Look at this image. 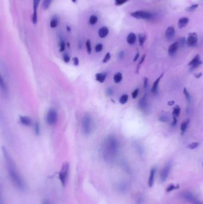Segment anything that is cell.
<instances>
[{
  "instance_id": "cell-1",
  "label": "cell",
  "mask_w": 203,
  "mask_h": 204,
  "mask_svg": "<svg viewBox=\"0 0 203 204\" xmlns=\"http://www.w3.org/2000/svg\"><path fill=\"white\" fill-rule=\"evenodd\" d=\"M3 153L6 162L7 172L12 182L18 190L22 191H25L26 189V183L19 172L13 159L9 156L6 149H3Z\"/></svg>"
},
{
  "instance_id": "cell-2",
  "label": "cell",
  "mask_w": 203,
  "mask_h": 204,
  "mask_svg": "<svg viewBox=\"0 0 203 204\" xmlns=\"http://www.w3.org/2000/svg\"><path fill=\"white\" fill-rule=\"evenodd\" d=\"M119 141L116 137L110 136L104 141L103 146V157L108 163H112L117 155Z\"/></svg>"
},
{
  "instance_id": "cell-3",
  "label": "cell",
  "mask_w": 203,
  "mask_h": 204,
  "mask_svg": "<svg viewBox=\"0 0 203 204\" xmlns=\"http://www.w3.org/2000/svg\"><path fill=\"white\" fill-rule=\"evenodd\" d=\"M93 129V121L90 115H86L82 121V130L85 135L91 134Z\"/></svg>"
},
{
  "instance_id": "cell-4",
  "label": "cell",
  "mask_w": 203,
  "mask_h": 204,
  "mask_svg": "<svg viewBox=\"0 0 203 204\" xmlns=\"http://www.w3.org/2000/svg\"><path fill=\"white\" fill-rule=\"evenodd\" d=\"M69 171H70L69 163L68 162L64 163L63 165L59 174L60 181L63 186H65L67 182L69 175Z\"/></svg>"
},
{
  "instance_id": "cell-5",
  "label": "cell",
  "mask_w": 203,
  "mask_h": 204,
  "mask_svg": "<svg viewBox=\"0 0 203 204\" xmlns=\"http://www.w3.org/2000/svg\"><path fill=\"white\" fill-rule=\"evenodd\" d=\"M180 197L191 204H203L192 193L189 191H183L180 193Z\"/></svg>"
},
{
  "instance_id": "cell-6",
  "label": "cell",
  "mask_w": 203,
  "mask_h": 204,
  "mask_svg": "<svg viewBox=\"0 0 203 204\" xmlns=\"http://www.w3.org/2000/svg\"><path fill=\"white\" fill-rule=\"evenodd\" d=\"M57 119H58V115L56 110L53 109H50L48 112L47 117H46L47 123L50 125H53L57 122Z\"/></svg>"
},
{
  "instance_id": "cell-7",
  "label": "cell",
  "mask_w": 203,
  "mask_h": 204,
  "mask_svg": "<svg viewBox=\"0 0 203 204\" xmlns=\"http://www.w3.org/2000/svg\"><path fill=\"white\" fill-rule=\"evenodd\" d=\"M131 16L137 19H150L152 18V14L147 11H136L132 13Z\"/></svg>"
},
{
  "instance_id": "cell-8",
  "label": "cell",
  "mask_w": 203,
  "mask_h": 204,
  "mask_svg": "<svg viewBox=\"0 0 203 204\" xmlns=\"http://www.w3.org/2000/svg\"><path fill=\"white\" fill-rule=\"evenodd\" d=\"M170 169H171V165L168 164V165H166L161 170L160 173V180L161 181V182L166 181V180H167L168 175L170 173Z\"/></svg>"
},
{
  "instance_id": "cell-9",
  "label": "cell",
  "mask_w": 203,
  "mask_h": 204,
  "mask_svg": "<svg viewBox=\"0 0 203 204\" xmlns=\"http://www.w3.org/2000/svg\"><path fill=\"white\" fill-rule=\"evenodd\" d=\"M129 188V184L127 181H120L116 186V189L118 191L122 193H125L126 192Z\"/></svg>"
},
{
  "instance_id": "cell-10",
  "label": "cell",
  "mask_w": 203,
  "mask_h": 204,
  "mask_svg": "<svg viewBox=\"0 0 203 204\" xmlns=\"http://www.w3.org/2000/svg\"><path fill=\"white\" fill-rule=\"evenodd\" d=\"M41 0H33L34 2V13L32 16V22L34 24H37L38 21V16H37V9L40 4Z\"/></svg>"
},
{
  "instance_id": "cell-11",
  "label": "cell",
  "mask_w": 203,
  "mask_h": 204,
  "mask_svg": "<svg viewBox=\"0 0 203 204\" xmlns=\"http://www.w3.org/2000/svg\"><path fill=\"white\" fill-rule=\"evenodd\" d=\"M186 43L188 46L190 47H193L195 46L197 43V37L195 33L191 34L189 36L186 40Z\"/></svg>"
},
{
  "instance_id": "cell-12",
  "label": "cell",
  "mask_w": 203,
  "mask_h": 204,
  "mask_svg": "<svg viewBox=\"0 0 203 204\" xmlns=\"http://www.w3.org/2000/svg\"><path fill=\"white\" fill-rule=\"evenodd\" d=\"M139 109L142 111H146L147 108V94H145L142 99L139 100L138 103Z\"/></svg>"
},
{
  "instance_id": "cell-13",
  "label": "cell",
  "mask_w": 203,
  "mask_h": 204,
  "mask_svg": "<svg viewBox=\"0 0 203 204\" xmlns=\"http://www.w3.org/2000/svg\"><path fill=\"white\" fill-rule=\"evenodd\" d=\"M155 172H156V169L155 168H152L151 170L150 171V176H149V178H148V186L150 187H151L153 184H154V177H155Z\"/></svg>"
},
{
  "instance_id": "cell-14",
  "label": "cell",
  "mask_w": 203,
  "mask_h": 204,
  "mask_svg": "<svg viewBox=\"0 0 203 204\" xmlns=\"http://www.w3.org/2000/svg\"><path fill=\"white\" fill-rule=\"evenodd\" d=\"M174 33H175V30H174V28H173L172 27H169L166 29V31L165 33V36L167 38V39L171 40L173 37V36L174 35Z\"/></svg>"
},
{
  "instance_id": "cell-15",
  "label": "cell",
  "mask_w": 203,
  "mask_h": 204,
  "mask_svg": "<svg viewBox=\"0 0 203 204\" xmlns=\"http://www.w3.org/2000/svg\"><path fill=\"white\" fill-rule=\"evenodd\" d=\"M179 46V44L177 42L174 43L173 44H172L169 48L168 49V53L170 55H173L176 51L177 50Z\"/></svg>"
},
{
  "instance_id": "cell-16",
  "label": "cell",
  "mask_w": 203,
  "mask_h": 204,
  "mask_svg": "<svg viewBox=\"0 0 203 204\" xmlns=\"http://www.w3.org/2000/svg\"><path fill=\"white\" fill-rule=\"evenodd\" d=\"M20 122L24 125L30 126L32 124V120L28 116H20Z\"/></svg>"
},
{
  "instance_id": "cell-17",
  "label": "cell",
  "mask_w": 203,
  "mask_h": 204,
  "mask_svg": "<svg viewBox=\"0 0 203 204\" xmlns=\"http://www.w3.org/2000/svg\"><path fill=\"white\" fill-rule=\"evenodd\" d=\"M108 32H109L108 29L106 27H103L99 29L98 35L100 38H105L108 35Z\"/></svg>"
},
{
  "instance_id": "cell-18",
  "label": "cell",
  "mask_w": 203,
  "mask_h": 204,
  "mask_svg": "<svg viewBox=\"0 0 203 204\" xmlns=\"http://www.w3.org/2000/svg\"><path fill=\"white\" fill-rule=\"evenodd\" d=\"M163 75V74H161V75L154 81L153 85H152V89H151V91L153 93H156L158 91V84H159V82L162 78Z\"/></svg>"
},
{
  "instance_id": "cell-19",
  "label": "cell",
  "mask_w": 203,
  "mask_h": 204,
  "mask_svg": "<svg viewBox=\"0 0 203 204\" xmlns=\"http://www.w3.org/2000/svg\"><path fill=\"white\" fill-rule=\"evenodd\" d=\"M106 77H107L106 73H98V74H97L95 75L96 80L100 83H103L105 81Z\"/></svg>"
},
{
  "instance_id": "cell-20",
  "label": "cell",
  "mask_w": 203,
  "mask_h": 204,
  "mask_svg": "<svg viewBox=\"0 0 203 204\" xmlns=\"http://www.w3.org/2000/svg\"><path fill=\"white\" fill-rule=\"evenodd\" d=\"M136 40V35L133 33H130L127 37V42L128 44L132 45L134 44Z\"/></svg>"
},
{
  "instance_id": "cell-21",
  "label": "cell",
  "mask_w": 203,
  "mask_h": 204,
  "mask_svg": "<svg viewBox=\"0 0 203 204\" xmlns=\"http://www.w3.org/2000/svg\"><path fill=\"white\" fill-rule=\"evenodd\" d=\"M0 86H1V89L2 90V91L3 92V93L5 94V96L8 94V88L7 87L6 84V83L4 81V80L3 78L2 77H1V78H0Z\"/></svg>"
},
{
  "instance_id": "cell-22",
  "label": "cell",
  "mask_w": 203,
  "mask_h": 204,
  "mask_svg": "<svg viewBox=\"0 0 203 204\" xmlns=\"http://www.w3.org/2000/svg\"><path fill=\"white\" fill-rule=\"evenodd\" d=\"M189 22V19L188 18H182L179 19L178 22V27L179 28H184L187 25Z\"/></svg>"
},
{
  "instance_id": "cell-23",
  "label": "cell",
  "mask_w": 203,
  "mask_h": 204,
  "mask_svg": "<svg viewBox=\"0 0 203 204\" xmlns=\"http://www.w3.org/2000/svg\"><path fill=\"white\" fill-rule=\"evenodd\" d=\"M59 19L57 16H53L52 19L51 20V22H50L51 28H56L59 24Z\"/></svg>"
},
{
  "instance_id": "cell-24",
  "label": "cell",
  "mask_w": 203,
  "mask_h": 204,
  "mask_svg": "<svg viewBox=\"0 0 203 204\" xmlns=\"http://www.w3.org/2000/svg\"><path fill=\"white\" fill-rule=\"evenodd\" d=\"M122 78H123V77H122V75L121 73L120 72H118L117 74H116L113 77V80H114V81L116 83V84H118L119 82H121V81L122 80Z\"/></svg>"
},
{
  "instance_id": "cell-25",
  "label": "cell",
  "mask_w": 203,
  "mask_h": 204,
  "mask_svg": "<svg viewBox=\"0 0 203 204\" xmlns=\"http://www.w3.org/2000/svg\"><path fill=\"white\" fill-rule=\"evenodd\" d=\"M180 113V108L179 106H176L173 109V111L172 112V115L173 116L177 118L179 116Z\"/></svg>"
},
{
  "instance_id": "cell-26",
  "label": "cell",
  "mask_w": 203,
  "mask_h": 204,
  "mask_svg": "<svg viewBox=\"0 0 203 204\" xmlns=\"http://www.w3.org/2000/svg\"><path fill=\"white\" fill-rule=\"evenodd\" d=\"M189 119H186V121H184L182 122L181 125H180V130L182 131V132H184L185 131L186 129L188 127V125L189 124Z\"/></svg>"
},
{
  "instance_id": "cell-27",
  "label": "cell",
  "mask_w": 203,
  "mask_h": 204,
  "mask_svg": "<svg viewBox=\"0 0 203 204\" xmlns=\"http://www.w3.org/2000/svg\"><path fill=\"white\" fill-rule=\"evenodd\" d=\"M200 61V59H199V56L198 54H197L196 56H195L192 60L189 63V66H192L196 63H197L198 62H199Z\"/></svg>"
},
{
  "instance_id": "cell-28",
  "label": "cell",
  "mask_w": 203,
  "mask_h": 204,
  "mask_svg": "<svg viewBox=\"0 0 203 204\" xmlns=\"http://www.w3.org/2000/svg\"><path fill=\"white\" fill-rule=\"evenodd\" d=\"M53 0H44L43 3V7L44 10H47L49 8V7L51 5V2Z\"/></svg>"
},
{
  "instance_id": "cell-29",
  "label": "cell",
  "mask_w": 203,
  "mask_h": 204,
  "mask_svg": "<svg viewBox=\"0 0 203 204\" xmlns=\"http://www.w3.org/2000/svg\"><path fill=\"white\" fill-rule=\"evenodd\" d=\"M146 40V35L145 34H139V43L140 46H143V44L145 43V41Z\"/></svg>"
},
{
  "instance_id": "cell-30",
  "label": "cell",
  "mask_w": 203,
  "mask_h": 204,
  "mask_svg": "<svg viewBox=\"0 0 203 204\" xmlns=\"http://www.w3.org/2000/svg\"><path fill=\"white\" fill-rule=\"evenodd\" d=\"M98 21V18L95 15H92L89 20V23L91 25H95Z\"/></svg>"
},
{
  "instance_id": "cell-31",
  "label": "cell",
  "mask_w": 203,
  "mask_h": 204,
  "mask_svg": "<svg viewBox=\"0 0 203 204\" xmlns=\"http://www.w3.org/2000/svg\"><path fill=\"white\" fill-rule=\"evenodd\" d=\"M128 100V96L127 94H123L119 99V102L121 104H125Z\"/></svg>"
},
{
  "instance_id": "cell-32",
  "label": "cell",
  "mask_w": 203,
  "mask_h": 204,
  "mask_svg": "<svg viewBox=\"0 0 203 204\" xmlns=\"http://www.w3.org/2000/svg\"><path fill=\"white\" fill-rule=\"evenodd\" d=\"M178 188H179V185H177V186H175L174 184H170L168 186V187L166 189V191L167 192H170L172 190H174L175 189H177Z\"/></svg>"
},
{
  "instance_id": "cell-33",
  "label": "cell",
  "mask_w": 203,
  "mask_h": 204,
  "mask_svg": "<svg viewBox=\"0 0 203 204\" xmlns=\"http://www.w3.org/2000/svg\"><path fill=\"white\" fill-rule=\"evenodd\" d=\"M86 47L88 53L89 54H90L91 53V52H92V47H91V41L89 40H87V41L86 43Z\"/></svg>"
},
{
  "instance_id": "cell-34",
  "label": "cell",
  "mask_w": 203,
  "mask_h": 204,
  "mask_svg": "<svg viewBox=\"0 0 203 204\" xmlns=\"http://www.w3.org/2000/svg\"><path fill=\"white\" fill-rule=\"evenodd\" d=\"M115 1V4L116 6H122L123 4H124L125 3H126L127 1H128L129 0H114Z\"/></svg>"
},
{
  "instance_id": "cell-35",
  "label": "cell",
  "mask_w": 203,
  "mask_h": 204,
  "mask_svg": "<svg viewBox=\"0 0 203 204\" xmlns=\"http://www.w3.org/2000/svg\"><path fill=\"white\" fill-rule=\"evenodd\" d=\"M35 132L37 136L40 135V127L38 122H36L35 124Z\"/></svg>"
},
{
  "instance_id": "cell-36",
  "label": "cell",
  "mask_w": 203,
  "mask_h": 204,
  "mask_svg": "<svg viewBox=\"0 0 203 204\" xmlns=\"http://www.w3.org/2000/svg\"><path fill=\"white\" fill-rule=\"evenodd\" d=\"M198 146H199V143L194 142V143H192L189 144L188 146V148H189L190 149H194L196 148Z\"/></svg>"
},
{
  "instance_id": "cell-37",
  "label": "cell",
  "mask_w": 203,
  "mask_h": 204,
  "mask_svg": "<svg viewBox=\"0 0 203 204\" xmlns=\"http://www.w3.org/2000/svg\"><path fill=\"white\" fill-rule=\"evenodd\" d=\"M198 7V4H193L192 6H191L190 7H188L186 10L188 11V12H192L193 10H195L197 7Z\"/></svg>"
},
{
  "instance_id": "cell-38",
  "label": "cell",
  "mask_w": 203,
  "mask_h": 204,
  "mask_svg": "<svg viewBox=\"0 0 203 204\" xmlns=\"http://www.w3.org/2000/svg\"><path fill=\"white\" fill-rule=\"evenodd\" d=\"M110 59H111V54L110 53H107L106 54V55L105 56V57H104L103 62V63H107L110 60Z\"/></svg>"
},
{
  "instance_id": "cell-39",
  "label": "cell",
  "mask_w": 203,
  "mask_h": 204,
  "mask_svg": "<svg viewBox=\"0 0 203 204\" xmlns=\"http://www.w3.org/2000/svg\"><path fill=\"white\" fill-rule=\"evenodd\" d=\"M65 50V43L63 40L60 41V52H62L64 51Z\"/></svg>"
},
{
  "instance_id": "cell-40",
  "label": "cell",
  "mask_w": 203,
  "mask_h": 204,
  "mask_svg": "<svg viewBox=\"0 0 203 204\" xmlns=\"http://www.w3.org/2000/svg\"><path fill=\"white\" fill-rule=\"evenodd\" d=\"M183 94H185L186 100L189 102H190V95H189V92L187 91V90H186V88H185L184 90H183Z\"/></svg>"
},
{
  "instance_id": "cell-41",
  "label": "cell",
  "mask_w": 203,
  "mask_h": 204,
  "mask_svg": "<svg viewBox=\"0 0 203 204\" xmlns=\"http://www.w3.org/2000/svg\"><path fill=\"white\" fill-rule=\"evenodd\" d=\"M103 44H98L95 46V51H96V52L99 53V52H101L102 50H103Z\"/></svg>"
},
{
  "instance_id": "cell-42",
  "label": "cell",
  "mask_w": 203,
  "mask_h": 204,
  "mask_svg": "<svg viewBox=\"0 0 203 204\" xmlns=\"http://www.w3.org/2000/svg\"><path fill=\"white\" fill-rule=\"evenodd\" d=\"M63 60L65 63H69L70 60V58L67 54H64L63 55Z\"/></svg>"
},
{
  "instance_id": "cell-43",
  "label": "cell",
  "mask_w": 203,
  "mask_h": 204,
  "mask_svg": "<svg viewBox=\"0 0 203 204\" xmlns=\"http://www.w3.org/2000/svg\"><path fill=\"white\" fill-rule=\"evenodd\" d=\"M138 94H139V89L137 88V89H136L135 90H134V91H133V93H132V98H133V99H136V98L137 97Z\"/></svg>"
},
{
  "instance_id": "cell-44",
  "label": "cell",
  "mask_w": 203,
  "mask_h": 204,
  "mask_svg": "<svg viewBox=\"0 0 203 204\" xmlns=\"http://www.w3.org/2000/svg\"><path fill=\"white\" fill-rule=\"evenodd\" d=\"M169 119L167 117L165 116H162L161 117H160L159 118V121H160L161 122H167L168 121Z\"/></svg>"
},
{
  "instance_id": "cell-45",
  "label": "cell",
  "mask_w": 203,
  "mask_h": 204,
  "mask_svg": "<svg viewBox=\"0 0 203 204\" xmlns=\"http://www.w3.org/2000/svg\"><path fill=\"white\" fill-rule=\"evenodd\" d=\"M42 204H53V203H52V202L49 199L46 198L43 200Z\"/></svg>"
},
{
  "instance_id": "cell-46",
  "label": "cell",
  "mask_w": 203,
  "mask_h": 204,
  "mask_svg": "<svg viewBox=\"0 0 203 204\" xmlns=\"http://www.w3.org/2000/svg\"><path fill=\"white\" fill-rule=\"evenodd\" d=\"M202 64V62L200 60L199 62H198L197 63H196V64H195V65H192V66H191V69H195V68H198V67H199Z\"/></svg>"
},
{
  "instance_id": "cell-47",
  "label": "cell",
  "mask_w": 203,
  "mask_h": 204,
  "mask_svg": "<svg viewBox=\"0 0 203 204\" xmlns=\"http://www.w3.org/2000/svg\"><path fill=\"white\" fill-rule=\"evenodd\" d=\"M107 94L108 95V96H111V95H112L113 94V88H111V87H109L107 90Z\"/></svg>"
},
{
  "instance_id": "cell-48",
  "label": "cell",
  "mask_w": 203,
  "mask_h": 204,
  "mask_svg": "<svg viewBox=\"0 0 203 204\" xmlns=\"http://www.w3.org/2000/svg\"><path fill=\"white\" fill-rule=\"evenodd\" d=\"M73 63L75 66H78L79 63V59L76 57H73Z\"/></svg>"
},
{
  "instance_id": "cell-49",
  "label": "cell",
  "mask_w": 203,
  "mask_h": 204,
  "mask_svg": "<svg viewBox=\"0 0 203 204\" xmlns=\"http://www.w3.org/2000/svg\"><path fill=\"white\" fill-rule=\"evenodd\" d=\"M148 80L147 78H144V87L145 88H147V87H148Z\"/></svg>"
},
{
  "instance_id": "cell-50",
  "label": "cell",
  "mask_w": 203,
  "mask_h": 204,
  "mask_svg": "<svg viewBox=\"0 0 203 204\" xmlns=\"http://www.w3.org/2000/svg\"><path fill=\"white\" fill-rule=\"evenodd\" d=\"M173 122L171 123V125H172V126H175L177 124V119H176V118L174 117V116H173Z\"/></svg>"
},
{
  "instance_id": "cell-51",
  "label": "cell",
  "mask_w": 203,
  "mask_h": 204,
  "mask_svg": "<svg viewBox=\"0 0 203 204\" xmlns=\"http://www.w3.org/2000/svg\"><path fill=\"white\" fill-rule=\"evenodd\" d=\"M145 55H144L142 57V58H141V60H140V62H139V65H141L142 63H143V62L144 61V59H145Z\"/></svg>"
},
{
  "instance_id": "cell-52",
  "label": "cell",
  "mask_w": 203,
  "mask_h": 204,
  "mask_svg": "<svg viewBox=\"0 0 203 204\" xmlns=\"http://www.w3.org/2000/svg\"><path fill=\"white\" fill-rule=\"evenodd\" d=\"M139 53H138L136 54V56H135V58H134V62H135V61H136L138 59V58H139Z\"/></svg>"
},
{
  "instance_id": "cell-53",
  "label": "cell",
  "mask_w": 203,
  "mask_h": 204,
  "mask_svg": "<svg viewBox=\"0 0 203 204\" xmlns=\"http://www.w3.org/2000/svg\"><path fill=\"white\" fill-rule=\"evenodd\" d=\"M174 104V101H170V102H168L167 103V105L168 106H172Z\"/></svg>"
},
{
  "instance_id": "cell-54",
  "label": "cell",
  "mask_w": 203,
  "mask_h": 204,
  "mask_svg": "<svg viewBox=\"0 0 203 204\" xmlns=\"http://www.w3.org/2000/svg\"><path fill=\"white\" fill-rule=\"evenodd\" d=\"M123 56H124V53H123V52H120V53H119V58L120 59H122L123 57Z\"/></svg>"
},
{
  "instance_id": "cell-55",
  "label": "cell",
  "mask_w": 203,
  "mask_h": 204,
  "mask_svg": "<svg viewBox=\"0 0 203 204\" xmlns=\"http://www.w3.org/2000/svg\"><path fill=\"white\" fill-rule=\"evenodd\" d=\"M202 76V74L201 73H199V74H196V75H195V78H199L201 77Z\"/></svg>"
},
{
  "instance_id": "cell-56",
  "label": "cell",
  "mask_w": 203,
  "mask_h": 204,
  "mask_svg": "<svg viewBox=\"0 0 203 204\" xmlns=\"http://www.w3.org/2000/svg\"><path fill=\"white\" fill-rule=\"evenodd\" d=\"M72 1L73 3H76V0H72Z\"/></svg>"
},
{
  "instance_id": "cell-57",
  "label": "cell",
  "mask_w": 203,
  "mask_h": 204,
  "mask_svg": "<svg viewBox=\"0 0 203 204\" xmlns=\"http://www.w3.org/2000/svg\"><path fill=\"white\" fill-rule=\"evenodd\" d=\"M202 165H203V164H202Z\"/></svg>"
}]
</instances>
